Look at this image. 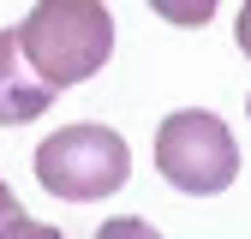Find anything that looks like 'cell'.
<instances>
[{
  "instance_id": "4",
  "label": "cell",
  "mask_w": 251,
  "mask_h": 239,
  "mask_svg": "<svg viewBox=\"0 0 251 239\" xmlns=\"http://www.w3.org/2000/svg\"><path fill=\"white\" fill-rule=\"evenodd\" d=\"M60 90L48 78H36V66L24 60L18 36L12 30H0V126H30V120H42L54 108Z\"/></svg>"
},
{
  "instance_id": "6",
  "label": "cell",
  "mask_w": 251,
  "mask_h": 239,
  "mask_svg": "<svg viewBox=\"0 0 251 239\" xmlns=\"http://www.w3.org/2000/svg\"><path fill=\"white\" fill-rule=\"evenodd\" d=\"M0 239H66V233H60V227H48V221H30L24 209H18V215H6V221H0Z\"/></svg>"
},
{
  "instance_id": "2",
  "label": "cell",
  "mask_w": 251,
  "mask_h": 239,
  "mask_svg": "<svg viewBox=\"0 0 251 239\" xmlns=\"http://www.w3.org/2000/svg\"><path fill=\"white\" fill-rule=\"evenodd\" d=\"M36 179H42V191L66 197V203H96L132 179V149L114 126L78 120V126H60L36 143Z\"/></svg>"
},
{
  "instance_id": "7",
  "label": "cell",
  "mask_w": 251,
  "mask_h": 239,
  "mask_svg": "<svg viewBox=\"0 0 251 239\" xmlns=\"http://www.w3.org/2000/svg\"><path fill=\"white\" fill-rule=\"evenodd\" d=\"M96 239H162V233H155L144 215H114V221L96 227Z\"/></svg>"
},
{
  "instance_id": "8",
  "label": "cell",
  "mask_w": 251,
  "mask_h": 239,
  "mask_svg": "<svg viewBox=\"0 0 251 239\" xmlns=\"http://www.w3.org/2000/svg\"><path fill=\"white\" fill-rule=\"evenodd\" d=\"M233 42L245 48V60H251V0L239 6V18H233Z\"/></svg>"
},
{
  "instance_id": "3",
  "label": "cell",
  "mask_w": 251,
  "mask_h": 239,
  "mask_svg": "<svg viewBox=\"0 0 251 239\" xmlns=\"http://www.w3.org/2000/svg\"><path fill=\"white\" fill-rule=\"evenodd\" d=\"M155 167L174 191L185 197H215L239 179V143L222 114L209 108H179L155 126Z\"/></svg>"
},
{
  "instance_id": "1",
  "label": "cell",
  "mask_w": 251,
  "mask_h": 239,
  "mask_svg": "<svg viewBox=\"0 0 251 239\" xmlns=\"http://www.w3.org/2000/svg\"><path fill=\"white\" fill-rule=\"evenodd\" d=\"M24 60L48 78L54 90H72L84 78H96L114 54V12L102 0H36L12 30Z\"/></svg>"
},
{
  "instance_id": "5",
  "label": "cell",
  "mask_w": 251,
  "mask_h": 239,
  "mask_svg": "<svg viewBox=\"0 0 251 239\" xmlns=\"http://www.w3.org/2000/svg\"><path fill=\"white\" fill-rule=\"evenodd\" d=\"M150 6L162 12L168 24H179V30H198V24L215 18V0H150Z\"/></svg>"
},
{
  "instance_id": "9",
  "label": "cell",
  "mask_w": 251,
  "mask_h": 239,
  "mask_svg": "<svg viewBox=\"0 0 251 239\" xmlns=\"http://www.w3.org/2000/svg\"><path fill=\"white\" fill-rule=\"evenodd\" d=\"M6 215H18V197H12V186H6V179H0V221H6Z\"/></svg>"
},
{
  "instance_id": "10",
  "label": "cell",
  "mask_w": 251,
  "mask_h": 239,
  "mask_svg": "<svg viewBox=\"0 0 251 239\" xmlns=\"http://www.w3.org/2000/svg\"><path fill=\"white\" fill-rule=\"evenodd\" d=\"M245 108H251V102H245Z\"/></svg>"
}]
</instances>
